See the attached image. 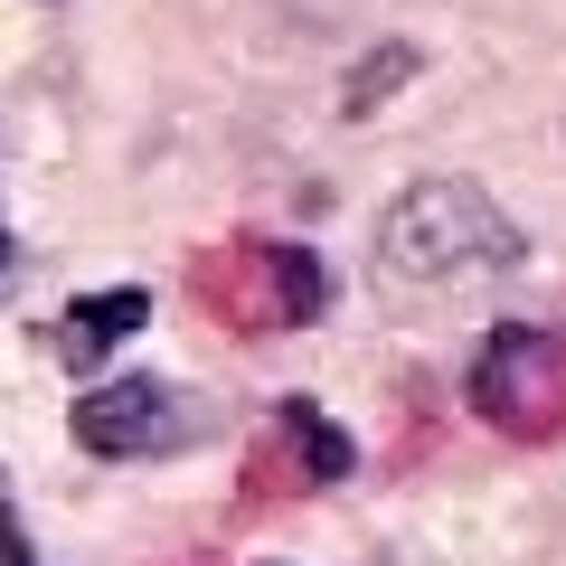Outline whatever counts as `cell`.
<instances>
[{"label": "cell", "instance_id": "277c9868", "mask_svg": "<svg viewBox=\"0 0 566 566\" xmlns=\"http://www.w3.org/2000/svg\"><path fill=\"white\" fill-rule=\"evenodd\" d=\"M66 424H76V444L95 453V463H133V453L180 444L189 406H180V387H161V378H114V387H85Z\"/></svg>", "mask_w": 566, "mask_h": 566}, {"label": "cell", "instance_id": "8992f818", "mask_svg": "<svg viewBox=\"0 0 566 566\" xmlns=\"http://www.w3.org/2000/svg\"><path fill=\"white\" fill-rule=\"evenodd\" d=\"M283 444L312 463L303 482H349V472H359V444H349V434H340V424H331L312 397H283Z\"/></svg>", "mask_w": 566, "mask_h": 566}, {"label": "cell", "instance_id": "7a4b0ae2", "mask_svg": "<svg viewBox=\"0 0 566 566\" xmlns=\"http://www.w3.org/2000/svg\"><path fill=\"white\" fill-rule=\"evenodd\" d=\"M189 293H199L208 312H218L227 331H293L312 322V312L331 303V274L312 245H283V237H227L199 255V274H189Z\"/></svg>", "mask_w": 566, "mask_h": 566}, {"label": "cell", "instance_id": "52a82bcc", "mask_svg": "<svg viewBox=\"0 0 566 566\" xmlns=\"http://www.w3.org/2000/svg\"><path fill=\"white\" fill-rule=\"evenodd\" d=\"M406 76H416V48H406V39H397V48H378V57H359V66H349V85H340V114H349V123H368Z\"/></svg>", "mask_w": 566, "mask_h": 566}, {"label": "cell", "instance_id": "ba28073f", "mask_svg": "<svg viewBox=\"0 0 566 566\" xmlns=\"http://www.w3.org/2000/svg\"><path fill=\"white\" fill-rule=\"evenodd\" d=\"M10 255H20V245H10V227H0V274H10Z\"/></svg>", "mask_w": 566, "mask_h": 566}, {"label": "cell", "instance_id": "5b68a950", "mask_svg": "<svg viewBox=\"0 0 566 566\" xmlns=\"http://www.w3.org/2000/svg\"><path fill=\"white\" fill-rule=\"evenodd\" d=\"M142 322H151V293H142V283H114V293H76V303H66V322H57V349H66L76 368H95L104 349H123Z\"/></svg>", "mask_w": 566, "mask_h": 566}, {"label": "cell", "instance_id": "6da1fadb", "mask_svg": "<svg viewBox=\"0 0 566 566\" xmlns=\"http://www.w3.org/2000/svg\"><path fill=\"white\" fill-rule=\"evenodd\" d=\"M528 255V237L491 208V189L472 180H416L387 199L378 218V264L406 283H472V274H510Z\"/></svg>", "mask_w": 566, "mask_h": 566}, {"label": "cell", "instance_id": "3957f363", "mask_svg": "<svg viewBox=\"0 0 566 566\" xmlns=\"http://www.w3.org/2000/svg\"><path fill=\"white\" fill-rule=\"evenodd\" d=\"M472 406L510 444H557L566 434V331H538V322L491 331L482 359H472Z\"/></svg>", "mask_w": 566, "mask_h": 566}]
</instances>
